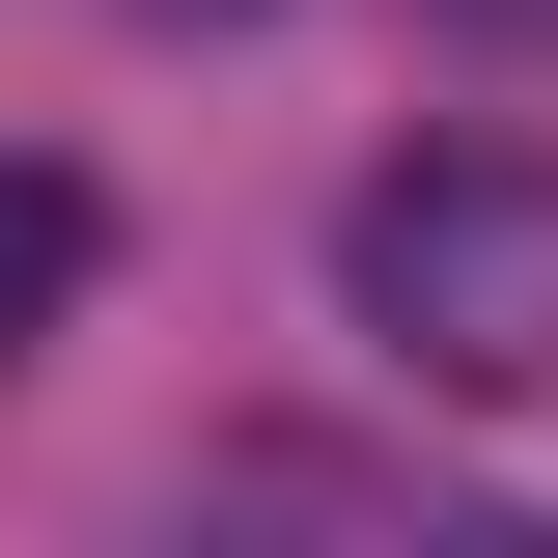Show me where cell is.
Wrapping results in <instances>:
<instances>
[{
    "mask_svg": "<svg viewBox=\"0 0 558 558\" xmlns=\"http://www.w3.org/2000/svg\"><path fill=\"white\" fill-rule=\"evenodd\" d=\"M84 279H112V196H84V168H28V140H0V363L57 336Z\"/></svg>",
    "mask_w": 558,
    "mask_h": 558,
    "instance_id": "cell-2",
    "label": "cell"
},
{
    "mask_svg": "<svg viewBox=\"0 0 558 558\" xmlns=\"http://www.w3.org/2000/svg\"><path fill=\"white\" fill-rule=\"evenodd\" d=\"M336 279L418 391H558V140H391L336 196Z\"/></svg>",
    "mask_w": 558,
    "mask_h": 558,
    "instance_id": "cell-1",
    "label": "cell"
}]
</instances>
